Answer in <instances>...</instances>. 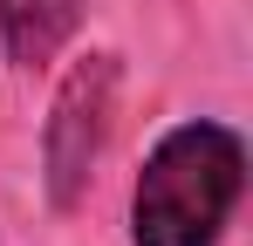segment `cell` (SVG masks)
Listing matches in <instances>:
<instances>
[{"label":"cell","mask_w":253,"mask_h":246,"mask_svg":"<svg viewBox=\"0 0 253 246\" xmlns=\"http://www.w3.org/2000/svg\"><path fill=\"white\" fill-rule=\"evenodd\" d=\"M117 96H124V55L117 48H83L62 62L55 96L42 117V199L48 212H83L96 192V171L110 158L117 130Z\"/></svg>","instance_id":"2"},{"label":"cell","mask_w":253,"mask_h":246,"mask_svg":"<svg viewBox=\"0 0 253 246\" xmlns=\"http://www.w3.org/2000/svg\"><path fill=\"white\" fill-rule=\"evenodd\" d=\"M83 21H89V0H0V62L42 76L69 55Z\"/></svg>","instance_id":"3"},{"label":"cell","mask_w":253,"mask_h":246,"mask_svg":"<svg viewBox=\"0 0 253 246\" xmlns=\"http://www.w3.org/2000/svg\"><path fill=\"white\" fill-rule=\"evenodd\" d=\"M247 130L226 117H178L151 137L130 178L124 240L130 246H226L247 199Z\"/></svg>","instance_id":"1"}]
</instances>
